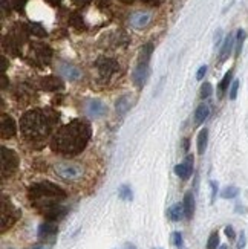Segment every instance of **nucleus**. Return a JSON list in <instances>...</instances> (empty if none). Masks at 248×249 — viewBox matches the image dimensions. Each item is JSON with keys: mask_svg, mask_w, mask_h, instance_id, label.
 Wrapping results in <instances>:
<instances>
[{"mask_svg": "<svg viewBox=\"0 0 248 249\" xmlns=\"http://www.w3.org/2000/svg\"><path fill=\"white\" fill-rule=\"evenodd\" d=\"M68 193L57 183L49 180L32 183L28 188V200L43 217L57 222L66 215L68 210L63 207V202L66 200Z\"/></svg>", "mask_w": 248, "mask_h": 249, "instance_id": "nucleus-1", "label": "nucleus"}, {"mask_svg": "<svg viewBox=\"0 0 248 249\" xmlns=\"http://www.w3.org/2000/svg\"><path fill=\"white\" fill-rule=\"evenodd\" d=\"M91 136V124L86 120L77 118V120H72L66 125L56 130V133L51 138V148L61 156H77L86 148Z\"/></svg>", "mask_w": 248, "mask_h": 249, "instance_id": "nucleus-2", "label": "nucleus"}, {"mask_svg": "<svg viewBox=\"0 0 248 249\" xmlns=\"http://www.w3.org/2000/svg\"><path fill=\"white\" fill-rule=\"evenodd\" d=\"M58 123V113L46 107V109H32L23 113L20 120V130L26 142L31 145L41 147L43 142L52 135Z\"/></svg>", "mask_w": 248, "mask_h": 249, "instance_id": "nucleus-3", "label": "nucleus"}, {"mask_svg": "<svg viewBox=\"0 0 248 249\" xmlns=\"http://www.w3.org/2000/svg\"><path fill=\"white\" fill-rule=\"evenodd\" d=\"M28 34H29L28 28L25 25L17 23L5 38V48L8 49V52L14 53V55H19L23 43L28 40Z\"/></svg>", "mask_w": 248, "mask_h": 249, "instance_id": "nucleus-4", "label": "nucleus"}, {"mask_svg": "<svg viewBox=\"0 0 248 249\" xmlns=\"http://www.w3.org/2000/svg\"><path fill=\"white\" fill-rule=\"evenodd\" d=\"M52 58V49L43 43H32L29 52H28V61L29 64L36 68H45L51 63Z\"/></svg>", "mask_w": 248, "mask_h": 249, "instance_id": "nucleus-5", "label": "nucleus"}, {"mask_svg": "<svg viewBox=\"0 0 248 249\" xmlns=\"http://www.w3.org/2000/svg\"><path fill=\"white\" fill-rule=\"evenodd\" d=\"M54 173L63 180H78L83 176V168L74 162H58L54 165Z\"/></svg>", "mask_w": 248, "mask_h": 249, "instance_id": "nucleus-6", "label": "nucleus"}, {"mask_svg": "<svg viewBox=\"0 0 248 249\" xmlns=\"http://www.w3.org/2000/svg\"><path fill=\"white\" fill-rule=\"evenodd\" d=\"M20 210L6 196L2 197V232H6L20 219Z\"/></svg>", "mask_w": 248, "mask_h": 249, "instance_id": "nucleus-7", "label": "nucleus"}, {"mask_svg": "<svg viewBox=\"0 0 248 249\" xmlns=\"http://www.w3.org/2000/svg\"><path fill=\"white\" fill-rule=\"evenodd\" d=\"M19 155L14 150L2 147V179H9L19 168Z\"/></svg>", "mask_w": 248, "mask_h": 249, "instance_id": "nucleus-8", "label": "nucleus"}, {"mask_svg": "<svg viewBox=\"0 0 248 249\" xmlns=\"http://www.w3.org/2000/svg\"><path fill=\"white\" fill-rule=\"evenodd\" d=\"M95 68L100 73V78L103 81H107V80H111L118 71H120V64H118V61L114 58L101 57L95 61Z\"/></svg>", "mask_w": 248, "mask_h": 249, "instance_id": "nucleus-9", "label": "nucleus"}, {"mask_svg": "<svg viewBox=\"0 0 248 249\" xmlns=\"http://www.w3.org/2000/svg\"><path fill=\"white\" fill-rule=\"evenodd\" d=\"M57 234H58V226H57L56 222H52V220H48V222L41 223L38 226V239L40 240L54 242V239H56Z\"/></svg>", "mask_w": 248, "mask_h": 249, "instance_id": "nucleus-10", "label": "nucleus"}, {"mask_svg": "<svg viewBox=\"0 0 248 249\" xmlns=\"http://www.w3.org/2000/svg\"><path fill=\"white\" fill-rule=\"evenodd\" d=\"M149 75H150L149 63H138V66L134 71V83L138 88H143L146 81L149 80Z\"/></svg>", "mask_w": 248, "mask_h": 249, "instance_id": "nucleus-11", "label": "nucleus"}, {"mask_svg": "<svg viewBox=\"0 0 248 249\" xmlns=\"http://www.w3.org/2000/svg\"><path fill=\"white\" fill-rule=\"evenodd\" d=\"M0 123H2V139H11V138L16 136L17 127H16V121L13 120V118L6 113H3Z\"/></svg>", "mask_w": 248, "mask_h": 249, "instance_id": "nucleus-12", "label": "nucleus"}, {"mask_svg": "<svg viewBox=\"0 0 248 249\" xmlns=\"http://www.w3.org/2000/svg\"><path fill=\"white\" fill-rule=\"evenodd\" d=\"M40 88L46 92H57L64 88V84L60 78L54 77V75H48V77L40 78Z\"/></svg>", "mask_w": 248, "mask_h": 249, "instance_id": "nucleus-13", "label": "nucleus"}, {"mask_svg": "<svg viewBox=\"0 0 248 249\" xmlns=\"http://www.w3.org/2000/svg\"><path fill=\"white\" fill-rule=\"evenodd\" d=\"M193 173V156L189 155L184 162H181V164H178L175 167V175L179 176L182 180H187Z\"/></svg>", "mask_w": 248, "mask_h": 249, "instance_id": "nucleus-14", "label": "nucleus"}, {"mask_svg": "<svg viewBox=\"0 0 248 249\" xmlns=\"http://www.w3.org/2000/svg\"><path fill=\"white\" fill-rule=\"evenodd\" d=\"M60 73L63 75L64 78H68L69 81H75V80H78L81 77V72L75 66L68 64V63H61L60 64Z\"/></svg>", "mask_w": 248, "mask_h": 249, "instance_id": "nucleus-15", "label": "nucleus"}, {"mask_svg": "<svg viewBox=\"0 0 248 249\" xmlns=\"http://www.w3.org/2000/svg\"><path fill=\"white\" fill-rule=\"evenodd\" d=\"M167 217L172 222H179L186 217V210H184V203H175L167 210Z\"/></svg>", "mask_w": 248, "mask_h": 249, "instance_id": "nucleus-16", "label": "nucleus"}, {"mask_svg": "<svg viewBox=\"0 0 248 249\" xmlns=\"http://www.w3.org/2000/svg\"><path fill=\"white\" fill-rule=\"evenodd\" d=\"M88 113L94 118H100L107 113V107L100 100H92L88 106Z\"/></svg>", "mask_w": 248, "mask_h": 249, "instance_id": "nucleus-17", "label": "nucleus"}, {"mask_svg": "<svg viewBox=\"0 0 248 249\" xmlns=\"http://www.w3.org/2000/svg\"><path fill=\"white\" fill-rule=\"evenodd\" d=\"M149 21H150V14H147V13H136L131 17L132 26H135L138 29L146 28L149 25Z\"/></svg>", "mask_w": 248, "mask_h": 249, "instance_id": "nucleus-18", "label": "nucleus"}, {"mask_svg": "<svg viewBox=\"0 0 248 249\" xmlns=\"http://www.w3.org/2000/svg\"><path fill=\"white\" fill-rule=\"evenodd\" d=\"M184 210H186V217L187 219H191L193 217V214H195V196H193V193L189 191L186 193V196H184Z\"/></svg>", "mask_w": 248, "mask_h": 249, "instance_id": "nucleus-19", "label": "nucleus"}, {"mask_svg": "<svg viewBox=\"0 0 248 249\" xmlns=\"http://www.w3.org/2000/svg\"><path fill=\"white\" fill-rule=\"evenodd\" d=\"M68 23L71 28L77 29V31H84V21H83V17L78 14V13H72L68 18Z\"/></svg>", "mask_w": 248, "mask_h": 249, "instance_id": "nucleus-20", "label": "nucleus"}, {"mask_svg": "<svg viewBox=\"0 0 248 249\" xmlns=\"http://www.w3.org/2000/svg\"><path fill=\"white\" fill-rule=\"evenodd\" d=\"M233 45H234V38H233V36H229L225 38L222 49H221V61H225L229 58V55L231 53V49H233Z\"/></svg>", "mask_w": 248, "mask_h": 249, "instance_id": "nucleus-21", "label": "nucleus"}, {"mask_svg": "<svg viewBox=\"0 0 248 249\" xmlns=\"http://www.w3.org/2000/svg\"><path fill=\"white\" fill-rule=\"evenodd\" d=\"M209 115H210L209 106L201 104V106L198 107V109H196V112H195V123H196V124H202V123L209 118Z\"/></svg>", "mask_w": 248, "mask_h": 249, "instance_id": "nucleus-22", "label": "nucleus"}, {"mask_svg": "<svg viewBox=\"0 0 248 249\" xmlns=\"http://www.w3.org/2000/svg\"><path fill=\"white\" fill-rule=\"evenodd\" d=\"M207 141H209V130L204 128L198 135V153L204 155V151L207 148Z\"/></svg>", "mask_w": 248, "mask_h": 249, "instance_id": "nucleus-23", "label": "nucleus"}, {"mask_svg": "<svg viewBox=\"0 0 248 249\" xmlns=\"http://www.w3.org/2000/svg\"><path fill=\"white\" fill-rule=\"evenodd\" d=\"M115 109H116V112L120 113V115H124L129 109H131V98H129L127 95L121 96V98H118Z\"/></svg>", "mask_w": 248, "mask_h": 249, "instance_id": "nucleus-24", "label": "nucleus"}, {"mask_svg": "<svg viewBox=\"0 0 248 249\" xmlns=\"http://www.w3.org/2000/svg\"><path fill=\"white\" fill-rule=\"evenodd\" d=\"M152 52H153V45H152V43H147V45L143 46L141 51H139V60H138V63H149L150 57H152Z\"/></svg>", "mask_w": 248, "mask_h": 249, "instance_id": "nucleus-25", "label": "nucleus"}, {"mask_svg": "<svg viewBox=\"0 0 248 249\" xmlns=\"http://www.w3.org/2000/svg\"><path fill=\"white\" fill-rule=\"evenodd\" d=\"M28 31H29V34L36 36V37H40V38L46 37V29L43 28L40 23H29L28 25Z\"/></svg>", "mask_w": 248, "mask_h": 249, "instance_id": "nucleus-26", "label": "nucleus"}, {"mask_svg": "<svg viewBox=\"0 0 248 249\" xmlns=\"http://www.w3.org/2000/svg\"><path fill=\"white\" fill-rule=\"evenodd\" d=\"M118 196H120V199H123V200L131 202L134 199L132 188L129 187V185H121L120 188H118Z\"/></svg>", "mask_w": 248, "mask_h": 249, "instance_id": "nucleus-27", "label": "nucleus"}, {"mask_svg": "<svg viewBox=\"0 0 248 249\" xmlns=\"http://www.w3.org/2000/svg\"><path fill=\"white\" fill-rule=\"evenodd\" d=\"M231 78H233V72H231V71L225 73V77L222 78V81H221V84H219V92H221V95L229 89V86H230V83H231Z\"/></svg>", "mask_w": 248, "mask_h": 249, "instance_id": "nucleus-28", "label": "nucleus"}, {"mask_svg": "<svg viewBox=\"0 0 248 249\" xmlns=\"http://www.w3.org/2000/svg\"><path fill=\"white\" fill-rule=\"evenodd\" d=\"M239 194V188H236V187H227V188H224V191L221 193V196L224 199H233L236 197Z\"/></svg>", "mask_w": 248, "mask_h": 249, "instance_id": "nucleus-29", "label": "nucleus"}, {"mask_svg": "<svg viewBox=\"0 0 248 249\" xmlns=\"http://www.w3.org/2000/svg\"><path fill=\"white\" fill-rule=\"evenodd\" d=\"M219 246V234L214 231L210 234L209 242H207V249H216Z\"/></svg>", "mask_w": 248, "mask_h": 249, "instance_id": "nucleus-30", "label": "nucleus"}, {"mask_svg": "<svg viewBox=\"0 0 248 249\" xmlns=\"http://www.w3.org/2000/svg\"><path fill=\"white\" fill-rule=\"evenodd\" d=\"M244 38H245V32L242 29L238 31V37H236V55H239L242 51V45H244Z\"/></svg>", "mask_w": 248, "mask_h": 249, "instance_id": "nucleus-31", "label": "nucleus"}, {"mask_svg": "<svg viewBox=\"0 0 248 249\" xmlns=\"http://www.w3.org/2000/svg\"><path fill=\"white\" fill-rule=\"evenodd\" d=\"M172 239H173V245L179 249H184V239H182V234L179 231H175L173 235H172Z\"/></svg>", "mask_w": 248, "mask_h": 249, "instance_id": "nucleus-32", "label": "nucleus"}, {"mask_svg": "<svg viewBox=\"0 0 248 249\" xmlns=\"http://www.w3.org/2000/svg\"><path fill=\"white\" fill-rule=\"evenodd\" d=\"M213 93V88L210 83H204L202 88H201V96L202 98H209V96Z\"/></svg>", "mask_w": 248, "mask_h": 249, "instance_id": "nucleus-33", "label": "nucleus"}, {"mask_svg": "<svg viewBox=\"0 0 248 249\" xmlns=\"http://www.w3.org/2000/svg\"><path fill=\"white\" fill-rule=\"evenodd\" d=\"M238 89H239V80H234L231 84V89H230V100H236V96H238Z\"/></svg>", "mask_w": 248, "mask_h": 249, "instance_id": "nucleus-34", "label": "nucleus"}, {"mask_svg": "<svg viewBox=\"0 0 248 249\" xmlns=\"http://www.w3.org/2000/svg\"><path fill=\"white\" fill-rule=\"evenodd\" d=\"M9 2H11V5H13L17 11H20V9H23L26 0H9Z\"/></svg>", "mask_w": 248, "mask_h": 249, "instance_id": "nucleus-35", "label": "nucleus"}, {"mask_svg": "<svg viewBox=\"0 0 248 249\" xmlns=\"http://www.w3.org/2000/svg\"><path fill=\"white\" fill-rule=\"evenodd\" d=\"M210 187H211V203L214 202V199H216V194H218V183L211 180L210 182Z\"/></svg>", "mask_w": 248, "mask_h": 249, "instance_id": "nucleus-36", "label": "nucleus"}, {"mask_svg": "<svg viewBox=\"0 0 248 249\" xmlns=\"http://www.w3.org/2000/svg\"><path fill=\"white\" fill-rule=\"evenodd\" d=\"M71 2L75 5V6H78V8H83V6H86V5H89L92 0H71Z\"/></svg>", "mask_w": 248, "mask_h": 249, "instance_id": "nucleus-37", "label": "nucleus"}, {"mask_svg": "<svg viewBox=\"0 0 248 249\" xmlns=\"http://www.w3.org/2000/svg\"><path fill=\"white\" fill-rule=\"evenodd\" d=\"M245 243H247L245 232H241V235H239V242H238V249H244V248H245Z\"/></svg>", "mask_w": 248, "mask_h": 249, "instance_id": "nucleus-38", "label": "nucleus"}, {"mask_svg": "<svg viewBox=\"0 0 248 249\" xmlns=\"http://www.w3.org/2000/svg\"><path fill=\"white\" fill-rule=\"evenodd\" d=\"M206 73H207V66H201V68L198 69L196 78H198V80H202L204 77H206Z\"/></svg>", "mask_w": 248, "mask_h": 249, "instance_id": "nucleus-39", "label": "nucleus"}, {"mask_svg": "<svg viewBox=\"0 0 248 249\" xmlns=\"http://www.w3.org/2000/svg\"><path fill=\"white\" fill-rule=\"evenodd\" d=\"M225 235H227L230 240H234L236 234H234V230H233V226H227V228H225Z\"/></svg>", "mask_w": 248, "mask_h": 249, "instance_id": "nucleus-40", "label": "nucleus"}, {"mask_svg": "<svg viewBox=\"0 0 248 249\" xmlns=\"http://www.w3.org/2000/svg\"><path fill=\"white\" fill-rule=\"evenodd\" d=\"M45 2H48L51 6H58L61 3V0H45Z\"/></svg>", "mask_w": 248, "mask_h": 249, "instance_id": "nucleus-41", "label": "nucleus"}, {"mask_svg": "<svg viewBox=\"0 0 248 249\" xmlns=\"http://www.w3.org/2000/svg\"><path fill=\"white\" fill-rule=\"evenodd\" d=\"M143 2L147 3V5H158L159 0H143Z\"/></svg>", "mask_w": 248, "mask_h": 249, "instance_id": "nucleus-42", "label": "nucleus"}, {"mask_svg": "<svg viewBox=\"0 0 248 249\" xmlns=\"http://www.w3.org/2000/svg\"><path fill=\"white\" fill-rule=\"evenodd\" d=\"M104 3L107 5V3H109V0H98V6H100V8H103Z\"/></svg>", "mask_w": 248, "mask_h": 249, "instance_id": "nucleus-43", "label": "nucleus"}, {"mask_svg": "<svg viewBox=\"0 0 248 249\" xmlns=\"http://www.w3.org/2000/svg\"><path fill=\"white\" fill-rule=\"evenodd\" d=\"M124 249H136V246L132 245V243H127V245L124 246Z\"/></svg>", "mask_w": 248, "mask_h": 249, "instance_id": "nucleus-44", "label": "nucleus"}, {"mask_svg": "<svg viewBox=\"0 0 248 249\" xmlns=\"http://www.w3.org/2000/svg\"><path fill=\"white\" fill-rule=\"evenodd\" d=\"M120 2H121V3H126V5H129V3H132L134 0H120Z\"/></svg>", "mask_w": 248, "mask_h": 249, "instance_id": "nucleus-45", "label": "nucleus"}, {"mask_svg": "<svg viewBox=\"0 0 248 249\" xmlns=\"http://www.w3.org/2000/svg\"><path fill=\"white\" fill-rule=\"evenodd\" d=\"M219 249H227V246H225V245H222V246H221Z\"/></svg>", "mask_w": 248, "mask_h": 249, "instance_id": "nucleus-46", "label": "nucleus"}, {"mask_svg": "<svg viewBox=\"0 0 248 249\" xmlns=\"http://www.w3.org/2000/svg\"><path fill=\"white\" fill-rule=\"evenodd\" d=\"M155 249H158V248H155Z\"/></svg>", "mask_w": 248, "mask_h": 249, "instance_id": "nucleus-47", "label": "nucleus"}]
</instances>
